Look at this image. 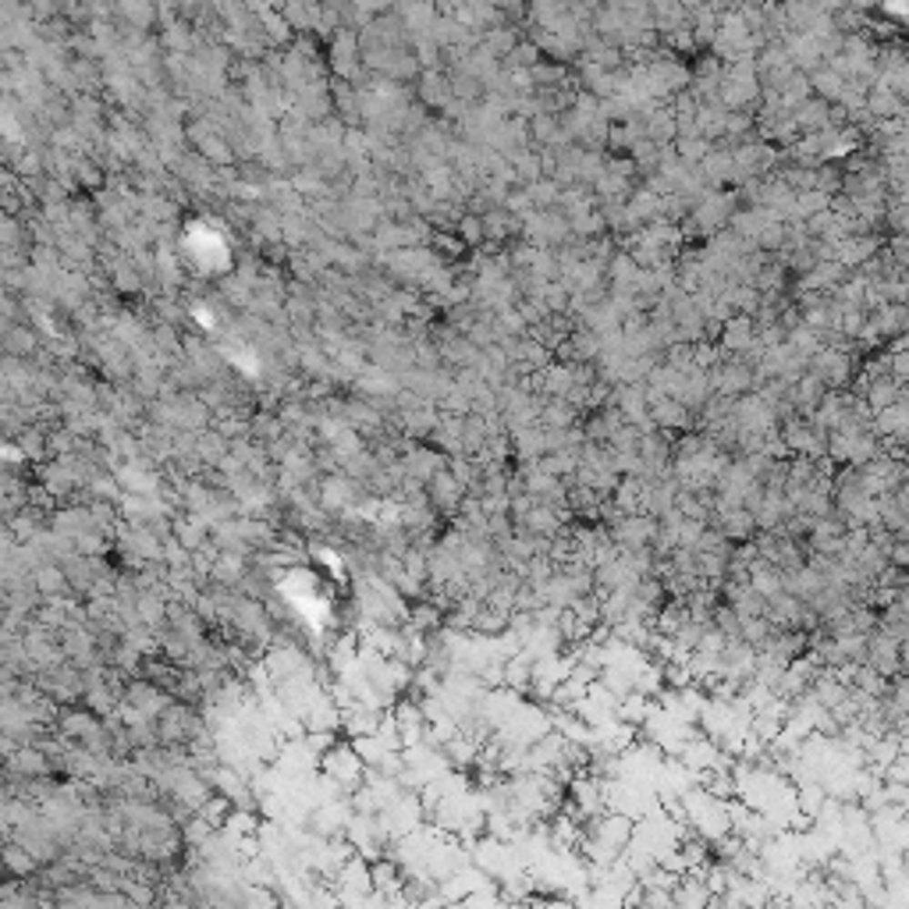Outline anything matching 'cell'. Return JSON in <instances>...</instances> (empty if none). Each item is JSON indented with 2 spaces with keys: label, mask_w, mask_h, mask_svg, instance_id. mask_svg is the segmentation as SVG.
<instances>
[{
  "label": "cell",
  "mask_w": 909,
  "mask_h": 909,
  "mask_svg": "<svg viewBox=\"0 0 909 909\" xmlns=\"http://www.w3.org/2000/svg\"><path fill=\"white\" fill-rule=\"evenodd\" d=\"M320 771L328 774L330 782H338V785L345 789V796H352V793L366 782V761L359 757V750H356L352 742L330 746L328 753L320 757Z\"/></svg>",
  "instance_id": "obj_1"
},
{
  "label": "cell",
  "mask_w": 909,
  "mask_h": 909,
  "mask_svg": "<svg viewBox=\"0 0 909 909\" xmlns=\"http://www.w3.org/2000/svg\"><path fill=\"white\" fill-rule=\"evenodd\" d=\"M657 530H661V519H657V515L632 511V515H625L619 526L611 530V537H615V544H619L621 550H640V547H654Z\"/></svg>",
  "instance_id": "obj_2"
},
{
  "label": "cell",
  "mask_w": 909,
  "mask_h": 909,
  "mask_svg": "<svg viewBox=\"0 0 909 909\" xmlns=\"http://www.w3.org/2000/svg\"><path fill=\"white\" fill-rule=\"evenodd\" d=\"M867 664H874L881 675H899L903 672V640H895L884 629H874L871 643H867Z\"/></svg>",
  "instance_id": "obj_3"
},
{
  "label": "cell",
  "mask_w": 909,
  "mask_h": 909,
  "mask_svg": "<svg viewBox=\"0 0 909 909\" xmlns=\"http://www.w3.org/2000/svg\"><path fill=\"white\" fill-rule=\"evenodd\" d=\"M427 494H430V501H434V509L440 511V515H455V511L462 509V501L470 498V487L451 473V470H440V473L427 483Z\"/></svg>",
  "instance_id": "obj_4"
},
{
  "label": "cell",
  "mask_w": 909,
  "mask_h": 909,
  "mask_svg": "<svg viewBox=\"0 0 909 909\" xmlns=\"http://www.w3.org/2000/svg\"><path fill=\"white\" fill-rule=\"evenodd\" d=\"M401 466H405V476H412L419 483H430L440 470L451 466V455L434 451V448H409V455H401Z\"/></svg>",
  "instance_id": "obj_5"
},
{
  "label": "cell",
  "mask_w": 909,
  "mask_h": 909,
  "mask_svg": "<svg viewBox=\"0 0 909 909\" xmlns=\"http://www.w3.org/2000/svg\"><path fill=\"white\" fill-rule=\"evenodd\" d=\"M39 867H43V864H39L22 842L4 838V871H7V877H36Z\"/></svg>",
  "instance_id": "obj_6"
},
{
  "label": "cell",
  "mask_w": 909,
  "mask_h": 909,
  "mask_svg": "<svg viewBox=\"0 0 909 909\" xmlns=\"http://www.w3.org/2000/svg\"><path fill=\"white\" fill-rule=\"evenodd\" d=\"M580 451L582 448H558V451H547L537 459V466L544 470V473L558 476V480H572L576 470H580Z\"/></svg>",
  "instance_id": "obj_7"
},
{
  "label": "cell",
  "mask_w": 909,
  "mask_h": 909,
  "mask_svg": "<svg viewBox=\"0 0 909 909\" xmlns=\"http://www.w3.org/2000/svg\"><path fill=\"white\" fill-rule=\"evenodd\" d=\"M853 690H860V692H867V696H888V686H892V679L888 675H881L874 664H856V672H853Z\"/></svg>",
  "instance_id": "obj_8"
},
{
  "label": "cell",
  "mask_w": 909,
  "mask_h": 909,
  "mask_svg": "<svg viewBox=\"0 0 909 909\" xmlns=\"http://www.w3.org/2000/svg\"><path fill=\"white\" fill-rule=\"evenodd\" d=\"M888 703H892L895 711H906V714H909V675H906V672L892 675V686H888Z\"/></svg>",
  "instance_id": "obj_9"
},
{
  "label": "cell",
  "mask_w": 909,
  "mask_h": 909,
  "mask_svg": "<svg viewBox=\"0 0 909 909\" xmlns=\"http://www.w3.org/2000/svg\"><path fill=\"white\" fill-rule=\"evenodd\" d=\"M888 561L899 565V569H909V537H895V544L888 550Z\"/></svg>",
  "instance_id": "obj_10"
}]
</instances>
